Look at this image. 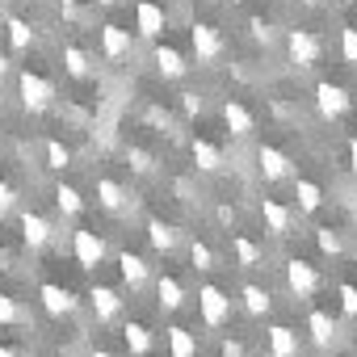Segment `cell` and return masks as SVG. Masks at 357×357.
Listing matches in <instances>:
<instances>
[{
	"label": "cell",
	"instance_id": "6da1fadb",
	"mask_svg": "<svg viewBox=\"0 0 357 357\" xmlns=\"http://www.w3.org/2000/svg\"><path fill=\"white\" fill-rule=\"evenodd\" d=\"M17 93H22V105H26L30 114H47V109L55 105V84H51L47 76L30 72V68L17 76Z\"/></svg>",
	"mask_w": 357,
	"mask_h": 357
},
{
	"label": "cell",
	"instance_id": "7a4b0ae2",
	"mask_svg": "<svg viewBox=\"0 0 357 357\" xmlns=\"http://www.w3.org/2000/svg\"><path fill=\"white\" fill-rule=\"evenodd\" d=\"M198 315H202L206 328H223L231 319V294L223 286H215V282L198 286Z\"/></svg>",
	"mask_w": 357,
	"mask_h": 357
},
{
	"label": "cell",
	"instance_id": "3957f363",
	"mask_svg": "<svg viewBox=\"0 0 357 357\" xmlns=\"http://www.w3.org/2000/svg\"><path fill=\"white\" fill-rule=\"evenodd\" d=\"M286 55H290V63H294L298 72H307V68L319 63L324 47H319V38H315L311 30H286Z\"/></svg>",
	"mask_w": 357,
	"mask_h": 357
},
{
	"label": "cell",
	"instance_id": "277c9868",
	"mask_svg": "<svg viewBox=\"0 0 357 357\" xmlns=\"http://www.w3.org/2000/svg\"><path fill=\"white\" fill-rule=\"evenodd\" d=\"M349 105H353V97H349L344 84H332V80H319L315 84V109H319V118L336 122V118L349 114Z\"/></svg>",
	"mask_w": 357,
	"mask_h": 357
},
{
	"label": "cell",
	"instance_id": "5b68a950",
	"mask_svg": "<svg viewBox=\"0 0 357 357\" xmlns=\"http://www.w3.org/2000/svg\"><path fill=\"white\" fill-rule=\"evenodd\" d=\"M286 286H290V294H294V298H311V294L324 286V273H319L311 261L294 257V261H286Z\"/></svg>",
	"mask_w": 357,
	"mask_h": 357
},
{
	"label": "cell",
	"instance_id": "8992f818",
	"mask_svg": "<svg viewBox=\"0 0 357 357\" xmlns=\"http://www.w3.org/2000/svg\"><path fill=\"white\" fill-rule=\"evenodd\" d=\"M257 168H261L265 181H290V176H294V160L282 147H273V143L257 147Z\"/></svg>",
	"mask_w": 357,
	"mask_h": 357
},
{
	"label": "cell",
	"instance_id": "52a82bcc",
	"mask_svg": "<svg viewBox=\"0 0 357 357\" xmlns=\"http://www.w3.org/2000/svg\"><path fill=\"white\" fill-rule=\"evenodd\" d=\"M190 43H194L198 63H215V59H223V34H219L211 22H194V26H190Z\"/></svg>",
	"mask_w": 357,
	"mask_h": 357
},
{
	"label": "cell",
	"instance_id": "ba28073f",
	"mask_svg": "<svg viewBox=\"0 0 357 357\" xmlns=\"http://www.w3.org/2000/svg\"><path fill=\"white\" fill-rule=\"evenodd\" d=\"M72 257H76L80 269H97V265L105 261V240H101L97 231L80 227V231H72Z\"/></svg>",
	"mask_w": 357,
	"mask_h": 357
},
{
	"label": "cell",
	"instance_id": "9c48e42d",
	"mask_svg": "<svg viewBox=\"0 0 357 357\" xmlns=\"http://www.w3.org/2000/svg\"><path fill=\"white\" fill-rule=\"evenodd\" d=\"M38 303H43V311L55 315V319H63V315H72V311L80 307V298H76L68 286H59V282H43V286H38Z\"/></svg>",
	"mask_w": 357,
	"mask_h": 357
},
{
	"label": "cell",
	"instance_id": "30bf717a",
	"mask_svg": "<svg viewBox=\"0 0 357 357\" xmlns=\"http://www.w3.org/2000/svg\"><path fill=\"white\" fill-rule=\"evenodd\" d=\"M135 30H139V38H160L164 30H168V13H164V5H155V0H139L135 5Z\"/></svg>",
	"mask_w": 357,
	"mask_h": 357
},
{
	"label": "cell",
	"instance_id": "8fae6325",
	"mask_svg": "<svg viewBox=\"0 0 357 357\" xmlns=\"http://www.w3.org/2000/svg\"><path fill=\"white\" fill-rule=\"evenodd\" d=\"M118 273H122V286L130 294H139L147 282H151V265L139 257V252H118Z\"/></svg>",
	"mask_w": 357,
	"mask_h": 357
},
{
	"label": "cell",
	"instance_id": "7c38bea8",
	"mask_svg": "<svg viewBox=\"0 0 357 357\" xmlns=\"http://www.w3.org/2000/svg\"><path fill=\"white\" fill-rule=\"evenodd\" d=\"M22 240L30 248H47L55 240V223L47 215H38V211H22Z\"/></svg>",
	"mask_w": 357,
	"mask_h": 357
},
{
	"label": "cell",
	"instance_id": "4fadbf2b",
	"mask_svg": "<svg viewBox=\"0 0 357 357\" xmlns=\"http://www.w3.org/2000/svg\"><path fill=\"white\" fill-rule=\"evenodd\" d=\"M223 122H227V130L236 135V139H252V130H257V118H252V109L244 105V101H223Z\"/></svg>",
	"mask_w": 357,
	"mask_h": 357
},
{
	"label": "cell",
	"instance_id": "5bb4252c",
	"mask_svg": "<svg viewBox=\"0 0 357 357\" xmlns=\"http://www.w3.org/2000/svg\"><path fill=\"white\" fill-rule=\"evenodd\" d=\"M89 303H93V315H97L101 324H114V319L122 315V294H118L114 286H93V290H89Z\"/></svg>",
	"mask_w": 357,
	"mask_h": 357
},
{
	"label": "cell",
	"instance_id": "9a60e30c",
	"mask_svg": "<svg viewBox=\"0 0 357 357\" xmlns=\"http://www.w3.org/2000/svg\"><path fill=\"white\" fill-rule=\"evenodd\" d=\"M97 206L109 211V215H122V211L130 206V190L118 185L114 176H101V181H97Z\"/></svg>",
	"mask_w": 357,
	"mask_h": 357
},
{
	"label": "cell",
	"instance_id": "2e32d148",
	"mask_svg": "<svg viewBox=\"0 0 357 357\" xmlns=\"http://www.w3.org/2000/svg\"><path fill=\"white\" fill-rule=\"evenodd\" d=\"M261 219H265V227L282 240V236H290V227H294V215H290V206H282L278 198H261Z\"/></svg>",
	"mask_w": 357,
	"mask_h": 357
},
{
	"label": "cell",
	"instance_id": "e0dca14e",
	"mask_svg": "<svg viewBox=\"0 0 357 357\" xmlns=\"http://www.w3.org/2000/svg\"><path fill=\"white\" fill-rule=\"evenodd\" d=\"M155 298H160V311H181V307H185V286H181V278L160 273V278H155Z\"/></svg>",
	"mask_w": 357,
	"mask_h": 357
},
{
	"label": "cell",
	"instance_id": "ac0fdd59",
	"mask_svg": "<svg viewBox=\"0 0 357 357\" xmlns=\"http://www.w3.org/2000/svg\"><path fill=\"white\" fill-rule=\"evenodd\" d=\"M336 332H340V328H336V319H332V311H319V307H315V311L307 315V336H311V340H315L319 349H328V344H336Z\"/></svg>",
	"mask_w": 357,
	"mask_h": 357
},
{
	"label": "cell",
	"instance_id": "d6986e66",
	"mask_svg": "<svg viewBox=\"0 0 357 357\" xmlns=\"http://www.w3.org/2000/svg\"><path fill=\"white\" fill-rule=\"evenodd\" d=\"M265 340H269V357H298V332L290 324H273Z\"/></svg>",
	"mask_w": 357,
	"mask_h": 357
},
{
	"label": "cell",
	"instance_id": "ffe728a7",
	"mask_svg": "<svg viewBox=\"0 0 357 357\" xmlns=\"http://www.w3.org/2000/svg\"><path fill=\"white\" fill-rule=\"evenodd\" d=\"M101 51H105V59H126L130 55V30L105 22L101 26Z\"/></svg>",
	"mask_w": 357,
	"mask_h": 357
},
{
	"label": "cell",
	"instance_id": "44dd1931",
	"mask_svg": "<svg viewBox=\"0 0 357 357\" xmlns=\"http://www.w3.org/2000/svg\"><path fill=\"white\" fill-rule=\"evenodd\" d=\"M155 72L164 80H181L190 72V63H185V55L176 51V47H155Z\"/></svg>",
	"mask_w": 357,
	"mask_h": 357
},
{
	"label": "cell",
	"instance_id": "7402d4cb",
	"mask_svg": "<svg viewBox=\"0 0 357 357\" xmlns=\"http://www.w3.org/2000/svg\"><path fill=\"white\" fill-rule=\"evenodd\" d=\"M122 344L130 349V357H147V353H151V328L139 324V319L122 324Z\"/></svg>",
	"mask_w": 357,
	"mask_h": 357
},
{
	"label": "cell",
	"instance_id": "603a6c76",
	"mask_svg": "<svg viewBox=\"0 0 357 357\" xmlns=\"http://www.w3.org/2000/svg\"><path fill=\"white\" fill-rule=\"evenodd\" d=\"M63 72L76 76V80H89V76H93V55H89L84 47L68 43V47H63Z\"/></svg>",
	"mask_w": 357,
	"mask_h": 357
},
{
	"label": "cell",
	"instance_id": "cb8c5ba5",
	"mask_svg": "<svg viewBox=\"0 0 357 357\" xmlns=\"http://www.w3.org/2000/svg\"><path fill=\"white\" fill-rule=\"evenodd\" d=\"M190 155H194V164H198L202 172H219V168L227 164V160H223V151H219L211 139H194V143H190Z\"/></svg>",
	"mask_w": 357,
	"mask_h": 357
},
{
	"label": "cell",
	"instance_id": "d4e9b609",
	"mask_svg": "<svg viewBox=\"0 0 357 357\" xmlns=\"http://www.w3.org/2000/svg\"><path fill=\"white\" fill-rule=\"evenodd\" d=\"M240 303H244V311H248L252 319H261V315H269V311H273L269 290H265V286H257V282H248V286L240 290Z\"/></svg>",
	"mask_w": 357,
	"mask_h": 357
},
{
	"label": "cell",
	"instance_id": "484cf974",
	"mask_svg": "<svg viewBox=\"0 0 357 357\" xmlns=\"http://www.w3.org/2000/svg\"><path fill=\"white\" fill-rule=\"evenodd\" d=\"M168 353L172 357H198V336L190 328H181V324H172L168 328Z\"/></svg>",
	"mask_w": 357,
	"mask_h": 357
},
{
	"label": "cell",
	"instance_id": "4316f807",
	"mask_svg": "<svg viewBox=\"0 0 357 357\" xmlns=\"http://www.w3.org/2000/svg\"><path fill=\"white\" fill-rule=\"evenodd\" d=\"M147 240H151L155 252H172L176 248V227L164 223V219H147Z\"/></svg>",
	"mask_w": 357,
	"mask_h": 357
},
{
	"label": "cell",
	"instance_id": "83f0119b",
	"mask_svg": "<svg viewBox=\"0 0 357 357\" xmlns=\"http://www.w3.org/2000/svg\"><path fill=\"white\" fill-rule=\"evenodd\" d=\"M231 252H236V265L240 269H257L261 265V244L257 240H248V236H231Z\"/></svg>",
	"mask_w": 357,
	"mask_h": 357
},
{
	"label": "cell",
	"instance_id": "f1b7e54d",
	"mask_svg": "<svg viewBox=\"0 0 357 357\" xmlns=\"http://www.w3.org/2000/svg\"><path fill=\"white\" fill-rule=\"evenodd\" d=\"M294 198H298V211H307V215H315L324 206V190L315 181H307V176H298V181H294Z\"/></svg>",
	"mask_w": 357,
	"mask_h": 357
},
{
	"label": "cell",
	"instance_id": "f546056e",
	"mask_svg": "<svg viewBox=\"0 0 357 357\" xmlns=\"http://www.w3.org/2000/svg\"><path fill=\"white\" fill-rule=\"evenodd\" d=\"M5 30H9V47H13V51H30V47H34V26H30V22L9 17Z\"/></svg>",
	"mask_w": 357,
	"mask_h": 357
},
{
	"label": "cell",
	"instance_id": "4dcf8cb0",
	"mask_svg": "<svg viewBox=\"0 0 357 357\" xmlns=\"http://www.w3.org/2000/svg\"><path fill=\"white\" fill-rule=\"evenodd\" d=\"M55 206L72 219V215H80V211H84V194H80L76 185H59V190H55Z\"/></svg>",
	"mask_w": 357,
	"mask_h": 357
},
{
	"label": "cell",
	"instance_id": "1f68e13d",
	"mask_svg": "<svg viewBox=\"0 0 357 357\" xmlns=\"http://www.w3.org/2000/svg\"><path fill=\"white\" fill-rule=\"evenodd\" d=\"M190 261H194V269H202V273H211V269L219 265V257H215V248H211L206 240H194V244H190Z\"/></svg>",
	"mask_w": 357,
	"mask_h": 357
},
{
	"label": "cell",
	"instance_id": "d6a6232c",
	"mask_svg": "<svg viewBox=\"0 0 357 357\" xmlns=\"http://www.w3.org/2000/svg\"><path fill=\"white\" fill-rule=\"evenodd\" d=\"M43 151H47V168H55V172H63V168L72 164V151H68L59 139H47V147H43Z\"/></svg>",
	"mask_w": 357,
	"mask_h": 357
},
{
	"label": "cell",
	"instance_id": "836d02e7",
	"mask_svg": "<svg viewBox=\"0 0 357 357\" xmlns=\"http://www.w3.org/2000/svg\"><path fill=\"white\" fill-rule=\"evenodd\" d=\"M315 248H319L324 257H340V252H344V244H340V236H336L332 227H315Z\"/></svg>",
	"mask_w": 357,
	"mask_h": 357
},
{
	"label": "cell",
	"instance_id": "e575fe53",
	"mask_svg": "<svg viewBox=\"0 0 357 357\" xmlns=\"http://www.w3.org/2000/svg\"><path fill=\"white\" fill-rule=\"evenodd\" d=\"M22 319H26L22 303H17L13 294H5V290H0V324H22Z\"/></svg>",
	"mask_w": 357,
	"mask_h": 357
},
{
	"label": "cell",
	"instance_id": "d590c367",
	"mask_svg": "<svg viewBox=\"0 0 357 357\" xmlns=\"http://www.w3.org/2000/svg\"><path fill=\"white\" fill-rule=\"evenodd\" d=\"M340 59L349 68H357V26H344L340 30Z\"/></svg>",
	"mask_w": 357,
	"mask_h": 357
},
{
	"label": "cell",
	"instance_id": "8d00e7d4",
	"mask_svg": "<svg viewBox=\"0 0 357 357\" xmlns=\"http://www.w3.org/2000/svg\"><path fill=\"white\" fill-rule=\"evenodd\" d=\"M336 298H340V311H344L349 319H357V286H353V282H340V286H336Z\"/></svg>",
	"mask_w": 357,
	"mask_h": 357
},
{
	"label": "cell",
	"instance_id": "74e56055",
	"mask_svg": "<svg viewBox=\"0 0 357 357\" xmlns=\"http://www.w3.org/2000/svg\"><path fill=\"white\" fill-rule=\"evenodd\" d=\"M126 164H130L135 172H143V176H147V172L155 168V160H151V151H143V147H126Z\"/></svg>",
	"mask_w": 357,
	"mask_h": 357
},
{
	"label": "cell",
	"instance_id": "f35d334b",
	"mask_svg": "<svg viewBox=\"0 0 357 357\" xmlns=\"http://www.w3.org/2000/svg\"><path fill=\"white\" fill-rule=\"evenodd\" d=\"M248 30H252V38H257V43H265V47H273V43H278V30H273L265 17H252V22H248Z\"/></svg>",
	"mask_w": 357,
	"mask_h": 357
},
{
	"label": "cell",
	"instance_id": "ab89813d",
	"mask_svg": "<svg viewBox=\"0 0 357 357\" xmlns=\"http://www.w3.org/2000/svg\"><path fill=\"white\" fill-rule=\"evenodd\" d=\"M13 206H17V190L9 181H0V215H9Z\"/></svg>",
	"mask_w": 357,
	"mask_h": 357
},
{
	"label": "cell",
	"instance_id": "60d3db41",
	"mask_svg": "<svg viewBox=\"0 0 357 357\" xmlns=\"http://www.w3.org/2000/svg\"><path fill=\"white\" fill-rule=\"evenodd\" d=\"M202 105H206V101H202V93H181V109H185L190 118H194V114H202Z\"/></svg>",
	"mask_w": 357,
	"mask_h": 357
},
{
	"label": "cell",
	"instance_id": "b9f144b4",
	"mask_svg": "<svg viewBox=\"0 0 357 357\" xmlns=\"http://www.w3.org/2000/svg\"><path fill=\"white\" fill-rule=\"evenodd\" d=\"M223 357H244V340H223Z\"/></svg>",
	"mask_w": 357,
	"mask_h": 357
},
{
	"label": "cell",
	"instance_id": "7bdbcfd3",
	"mask_svg": "<svg viewBox=\"0 0 357 357\" xmlns=\"http://www.w3.org/2000/svg\"><path fill=\"white\" fill-rule=\"evenodd\" d=\"M215 215H219V223H227V227H231V223H236V211H231V206H219V211H215Z\"/></svg>",
	"mask_w": 357,
	"mask_h": 357
},
{
	"label": "cell",
	"instance_id": "ee69618b",
	"mask_svg": "<svg viewBox=\"0 0 357 357\" xmlns=\"http://www.w3.org/2000/svg\"><path fill=\"white\" fill-rule=\"evenodd\" d=\"M349 164H353V176H357V139H349Z\"/></svg>",
	"mask_w": 357,
	"mask_h": 357
},
{
	"label": "cell",
	"instance_id": "f6af8a7d",
	"mask_svg": "<svg viewBox=\"0 0 357 357\" xmlns=\"http://www.w3.org/2000/svg\"><path fill=\"white\" fill-rule=\"evenodd\" d=\"M0 357H26V353H17V349H9V344H0Z\"/></svg>",
	"mask_w": 357,
	"mask_h": 357
},
{
	"label": "cell",
	"instance_id": "bcb514c9",
	"mask_svg": "<svg viewBox=\"0 0 357 357\" xmlns=\"http://www.w3.org/2000/svg\"><path fill=\"white\" fill-rule=\"evenodd\" d=\"M97 5H101V9H114V5H122V0H97Z\"/></svg>",
	"mask_w": 357,
	"mask_h": 357
},
{
	"label": "cell",
	"instance_id": "7dc6e473",
	"mask_svg": "<svg viewBox=\"0 0 357 357\" xmlns=\"http://www.w3.org/2000/svg\"><path fill=\"white\" fill-rule=\"evenodd\" d=\"M9 72V59H5V51H0V76H5Z\"/></svg>",
	"mask_w": 357,
	"mask_h": 357
},
{
	"label": "cell",
	"instance_id": "c3c4849f",
	"mask_svg": "<svg viewBox=\"0 0 357 357\" xmlns=\"http://www.w3.org/2000/svg\"><path fill=\"white\" fill-rule=\"evenodd\" d=\"M89 357H114V353H105V349H93V353H89Z\"/></svg>",
	"mask_w": 357,
	"mask_h": 357
},
{
	"label": "cell",
	"instance_id": "681fc988",
	"mask_svg": "<svg viewBox=\"0 0 357 357\" xmlns=\"http://www.w3.org/2000/svg\"><path fill=\"white\" fill-rule=\"evenodd\" d=\"M298 5H307V9H315V5H319V0H298Z\"/></svg>",
	"mask_w": 357,
	"mask_h": 357
},
{
	"label": "cell",
	"instance_id": "f907efd6",
	"mask_svg": "<svg viewBox=\"0 0 357 357\" xmlns=\"http://www.w3.org/2000/svg\"><path fill=\"white\" fill-rule=\"evenodd\" d=\"M353 353H357V332H353Z\"/></svg>",
	"mask_w": 357,
	"mask_h": 357
},
{
	"label": "cell",
	"instance_id": "816d5d0a",
	"mask_svg": "<svg viewBox=\"0 0 357 357\" xmlns=\"http://www.w3.org/2000/svg\"><path fill=\"white\" fill-rule=\"evenodd\" d=\"M344 5H357V0H344Z\"/></svg>",
	"mask_w": 357,
	"mask_h": 357
}]
</instances>
